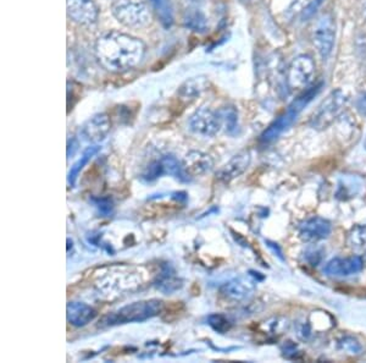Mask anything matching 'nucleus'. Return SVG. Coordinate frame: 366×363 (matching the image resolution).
Segmentation results:
<instances>
[{
    "mask_svg": "<svg viewBox=\"0 0 366 363\" xmlns=\"http://www.w3.org/2000/svg\"><path fill=\"white\" fill-rule=\"evenodd\" d=\"M112 129V121L105 113H99L85 121L82 129L81 136L85 141L90 144H98L107 137Z\"/></svg>",
    "mask_w": 366,
    "mask_h": 363,
    "instance_id": "9",
    "label": "nucleus"
},
{
    "mask_svg": "<svg viewBox=\"0 0 366 363\" xmlns=\"http://www.w3.org/2000/svg\"><path fill=\"white\" fill-rule=\"evenodd\" d=\"M321 87L322 83H319V85L309 87L307 91H304L298 98H295L290 104L286 112L282 113L281 115L277 117L276 120L273 121L266 130L264 131L260 136V141L263 144H271L275 139H278L297 120L300 113L303 112L304 108L307 107L317 97V94L320 93Z\"/></svg>",
    "mask_w": 366,
    "mask_h": 363,
    "instance_id": "3",
    "label": "nucleus"
},
{
    "mask_svg": "<svg viewBox=\"0 0 366 363\" xmlns=\"http://www.w3.org/2000/svg\"><path fill=\"white\" fill-rule=\"evenodd\" d=\"M332 231V225L329 220L321 217H313L304 220L298 228L300 238L305 242H317L329 238Z\"/></svg>",
    "mask_w": 366,
    "mask_h": 363,
    "instance_id": "12",
    "label": "nucleus"
},
{
    "mask_svg": "<svg viewBox=\"0 0 366 363\" xmlns=\"http://www.w3.org/2000/svg\"><path fill=\"white\" fill-rule=\"evenodd\" d=\"M252 156L249 152H242L236 154L230 161L221 166L216 173V180L223 184H230L231 181L240 178L249 168Z\"/></svg>",
    "mask_w": 366,
    "mask_h": 363,
    "instance_id": "13",
    "label": "nucleus"
},
{
    "mask_svg": "<svg viewBox=\"0 0 366 363\" xmlns=\"http://www.w3.org/2000/svg\"><path fill=\"white\" fill-rule=\"evenodd\" d=\"M307 0H273V13L282 20H290L304 9Z\"/></svg>",
    "mask_w": 366,
    "mask_h": 363,
    "instance_id": "18",
    "label": "nucleus"
},
{
    "mask_svg": "<svg viewBox=\"0 0 366 363\" xmlns=\"http://www.w3.org/2000/svg\"><path fill=\"white\" fill-rule=\"evenodd\" d=\"M67 13L72 21L90 26L98 20V9L93 0H66Z\"/></svg>",
    "mask_w": 366,
    "mask_h": 363,
    "instance_id": "10",
    "label": "nucleus"
},
{
    "mask_svg": "<svg viewBox=\"0 0 366 363\" xmlns=\"http://www.w3.org/2000/svg\"><path fill=\"white\" fill-rule=\"evenodd\" d=\"M348 245L354 250H362L366 246V225H357L350 230Z\"/></svg>",
    "mask_w": 366,
    "mask_h": 363,
    "instance_id": "25",
    "label": "nucleus"
},
{
    "mask_svg": "<svg viewBox=\"0 0 366 363\" xmlns=\"http://www.w3.org/2000/svg\"><path fill=\"white\" fill-rule=\"evenodd\" d=\"M160 161L164 175H170L175 179L179 180V183L187 184L191 181V178L184 171L182 161H179L174 154H166L164 157L160 158Z\"/></svg>",
    "mask_w": 366,
    "mask_h": 363,
    "instance_id": "19",
    "label": "nucleus"
},
{
    "mask_svg": "<svg viewBox=\"0 0 366 363\" xmlns=\"http://www.w3.org/2000/svg\"><path fill=\"white\" fill-rule=\"evenodd\" d=\"M146 53L143 42L136 37L109 32L99 37L95 43V55L100 65L112 72L127 71L137 67Z\"/></svg>",
    "mask_w": 366,
    "mask_h": 363,
    "instance_id": "1",
    "label": "nucleus"
},
{
    "mask_svg": "<svg viewBox=\"0 0 366 363\" xmlns=\"http://www.w3.org/2000/svg\"><path fill=\"white\" fill-rule=\"evenodd\" d=\"M364 16H365V18H366V1H365V4H364Z\"/></svg>",
    "mask_w": 366,
    "mask_h": 363,
    "instance_id": "34",
    "label": "nucleus"
},
{
    "mask_svg": "<svg viewBox=\"0 0 366 363\" xmlns=\"http://www.w3.org/2000/svg\"><path fill=\"white\" fill-rule=\"evenodd\" d=\"M312 40L317 53L324 59L329 58L336 40V23L332 15L324 13L317 18L312 31Z\"/></svg>",
    "mask_w": 366,
    "mask_h": 363,
    "instance_id": "7",
    "label": "nucleus"
},
{
    "mask_svg": "<svg viewBox=\"0 0 366 363\" xmlns=\"http://www.w3.org/2000/svg\"><path fill=\"white\" fill-rule=\"evenodd\" d=\"M78 142H77L76 139H69V142H67V158H71L72 156H75V153L77 152V149H78Z\"/></svg>",
    "mask_w": 366,
    "mask_h": 363,
    "instance_id": "31",
    "label": "nucleus"
},
{
    "mask_svg": "<svg viewBox=\"0 0 366 363\" xmlns=\"http://www.w3.org/2000/svg\"><path fill=\"white\" fill-rule=\"evenodd\" d=\"M244 3H255V1H259V0H243Z\"/></svg>",
    "mask_w": 366,
    "mask_h": 363,
    "instance_id": "33",
    "label": "nucleus"
},
{
    "mask_svg": "<svg viewBox=\"0 0 366 363\" xmlns=\"http://www.w3.org/2000/svg\"><path fill=\"white\" fill-rule=\"evenodd\" d=\"M112 11L119 23L130 28H142L152 21L147 5L139 0H115Z\"/></svg>",
    "mask_w": 366,
    "mask_h": 363,
    "instance_id": "4",
    "label": "nucleus"
},
{
    "mask_svg": "<svg viewBox=\"0 0 366 363\" xmlns=\"http://www.w3.org/2000/svg\"><path fill=\"white\" fill-rule=\"evenodd\" d=\"M364 262L362 257L352 255L347 258H333L325 265V273L331 277H349L362 272Z\"/></svg>",
    "mask_w": 366,
    "mask_h": 363,
    "instance_id": "14",
    "label": "nucleus"
},
{
    "mask_svg": "<svg viewBox=\"0 0 366 363\" xmlns=\"http://www.w3.org/2000/svg\"><path fill=\"white\" fill-rule=\"evenodd\" d=\"M189 129L196 134L204 137H213L223 127V122L219 117V113H215L209 108H201L193 113L189 117Z\"/></svg>",
    "mask_w": 366,
    "mask_h": 363,
    "instance_id": "8",
    "label": "nucleus"
},
{
    "mask_svg": "<svg viewBox=\"0 0 366 363\" xmlns=\"http://www.w3.org/2000/svg\"><path fill=\"white\" fill-rule=\"evenodd\" d=\"M161 175H164V171H163V166H161L160 159L159 161H154L148 166L147 169L144 171L142 174V179L146 183H152L154 180L159 179Z\"/></svg>",
    "mask_w": 366,
    "mask_h": 363,
    "instance_id": "29",
    "label": "nucleus"
},
{
    "mask_svg": "<svg viewBox=\"0 0 366 363\" xmlns=\"http://www.w3.org/2000/svg\"><path fill=\"white\" fill-rule=\"evenodd\" d=\"M208 324L219 334L230 332V329L232 328V323L230 322V319L220 313L210 314L208 317Z\"/></svg>",
    "mask_w": 366,
    "mask_h": 363,
    "instance_id": "26",
    "label": "nucleus"
},
{
    "mask_svg": "<svg viewBox=\"0 0 366 363\" xmlns=\"http://www.w3.org/2000/svg\"><path fill=\"white\" fill-rule=\"evenodd\" d=\"M153 8L157 11L161 23L165 27H170L174 23V9L170 0H149Z\"/></svg>",
    "mask_w": 366,
    "mask_h": 363,
    "instance_id": "23",
    "label": "nucleus"
},
{
    "mask_svg": "<svg viewBox=\"0 0 366 363\" xmlns=\"http://www.w3.org/2000/svg\"><path fill=\"white\" fill-rule=\"evenodd\" d=\"M315 63L309 55H298L287 69V86L290 91L309 87L315 76Z\"/></svg>",
    "mask_w": 366,
    "mask_h": 363,
    "instance_id": "6",
    "label": "nucleus"
},
{
    "mask_svg": "<svg viewBox=\"0 0 366 363\" xmlns=\"http://www.w3.org/2000/svg\"><path fill=\"white\" fill-rule=\"evenodd\" d=\"M255 289V282L252 279L240 277L225 282L223 287H220V294L225 300L242 302L249 299L250 296L254 294Z\"/></svg>",
    "mask_w": 366,
    "mask_h": 363,
    "instance_id": "11",
    "label": "nucleus"
},
{
    "mask_svg": "<svg viewBox=\"0 0 366 363\" xmlns=\"http://www.w3.org/2000/svg\"><path fill=\"white\" fill-rule=\"evenodd\" d=\"M184 26L194 32H206L208 30V18L206 15L196 9H189L186 11L183 16Z\"/></svg>",
    "mask_w": 366,
    "mask_h": 363,
    "instance_id": "22",
    "label": "nucleus"
},
{
    "mask_svg": "<svg viewBox=\"0 0 366 363\" xmlns=\"http://www.w3.org/2000/svg\"><path fill=\"white\" fill-rule=\"evenodd\" d=\"M172 198H174L175 201L179 202V203H184V202H187L188 195L186 192H183V191H179V192L172 193Z\"/></svg>",
    "mask_w": 366,
    "mask_h": 363,
    "instance_id": "32",
    "label": "nucleus"
},
{
    "mask_svg": "<svg viewBox=\"0 0 366 363\" xmlns=\"http://www.w3.org/2000/svg\"><path fill=\"white\" fill-rule=\"evenodd\" d=\"M182 163L184 171L191 179L194 176L206 174L214 168L213 157L201 151L188 152Z\"/></svg>",
    "mask_w": 366,
    "mask_h": 363,
    "instance_id": "15",
    "label": "nucleus"
},
{
    "mask_svg": "<svg viewBox=\"0 0 366 363\" xmlns=\"http://www.w3.org/2000/svg\"><path fill=\"white\" fill-rule=\"evenodd\" d=\"M324 0H314L310 4L304 9V18H309V16H313L315 11L319 9V6L322 4Z\"/></svg>",
    "mask_w": 366,
    "mask_h": 363,
    "instance_id": "30",
    "label": "nucleus"
},
{
    "mask_svg": "<svg viewBox=\"0 0 366 363\" xmlns=\"http://www.w3.org/2000/svg\"><path fill=\"white\" fill-rule=\"evenodd\" d=\"M164 309V302L158 299L138 301L107 313L99 322V327H117L127 323H143L157 317Z\"/></svg>",
    "mask_w": 366,
    "mask_h": 363,
    "instance_id": "2",
    "label": "nucleus"
},
{
    "mask_svg": "<svg viewBox=\"0 0 366 363\" xmlns=\"http://www.w3.org/2000/svg\"><path fill=\"white\" fill-rule=\"evenodd\" d=\"M100 149H102V147H100L99 144H93V146L85 148L80 159L71 166V169L69 171V175H67V184H69V186H71V188L75 186L77 178H78V175L81 174V171L85 169V166L88 164V161H90Z\"/></svg>",
    "mask_w": 366,
    "mask_h": 363,
    "instance_id": "20",
    "label": "nucleus"
},
{
    "mask_svg": "<svg viewBox=\"0 0 366 363\" xmlns=\"http://www.w3.org/2000/svg\"><path fill=\"white\" fill-rule=\"evenodd\" d=\"M97 311L92 306L80 301L67 304V322L76 328L85 327L97 317Z\"/></svg>",
    "mask_w": 366,
    "mask_h": 363,
    "instance_id": "16",
    "label": "nucleus"
},
{
    "mask_svg": "<svg viewBox=\"0 0 366 363\" xmlns=\"http://www.w3.org/2000/svg\"><path fill=\"white\" fill-rule=\"evenodd\" d=\"M90 202L93 203V206L95 207L99 214L105 218L112 217L114 209H115L114 201L110 197H92Z\"/></svg>",
    "mask_w": 366,
    "mask_h": 363,
    "instance_id": "28",
    "label": "nucleus"
},
{
    "mask_svg": "<svg viewBox=\"0 0 366 363\" xmlns=\"http://www.w3.org/2000/svg\"><path fill=\"white\" fill-rule=\"evenodd\" d=\"M154 287H157L158 290L163 294L170 295L182 289L183 280L176 275L175 269L170 265H165L161 269L158 278L155 279Z\"/></svg>",
    "mask_w": 366,
    "mask_h": 363,
    "instance_id": "17",
    "label": "nucleus"
},
{
    "mask_svg": "<svg viewBox=\"0 0 366 363\" xmlns=\"http://www.w3.org/2000/svg\"><path fill=\"white\" fill-rule=\"evenodd\" d=\"M219 117L221 122L226 126V131L228 134H235L238 127V114L233 107H226L219 112Z\"/></svg>",
    "mask_w": 366,
    "mask_h": 363,
    "instance_id": "24",
    "label": "nucleus"
},
{
    "mask_svg": "<svg viewBox=\"0 0 366 363\" xmlns=\"http://www.w3.org/2000/svg\"><path fill=\"white\" fill-rule=\"evenodd\" d=\"M348 104V97L343 91H333L327 97L317 112L314 113L313 117L310 120V125L317 130H324L335 122L336 119L340 117L344 112V109Z\"/></svg>",
    "mask_w": 366,
    "mask_h": 363,
    "instance_id": "5",
    "label": "nucleus"
},
{
    "mask_svg": "<svg viewBox=\"0 0 366 363\" xmlns=\"http://www.w3.org/2000/svg\"><path fill=\"white\" fill-rule=\"evenodd\" d=\"M206 80L204 77H192L179 87L177 94L182 100L191 102V100H194L203 91L206 90Z\"/></svg>",
    "mask_w": 366,
    "mask_h": 363,
    "instance_id": "21",
    "label": "nucleus"
},
{
    "mask_svg": "<svg viewBox=\"0 0 366 363\" xmlns=\"http://www.w3.org/2000/svg\"><path fill=\"white\" fill-rule=\"evenodd\" d=\"M338 347L344 354L350 355V356H357L362 351L360 342L353 338V336H343L340 341H338Z\"/></svg>",
    "mask_w": 366,
    "mask_h": 363,
    "instance_id": "27",
    "label": "nucleus"
}]
</instances>
